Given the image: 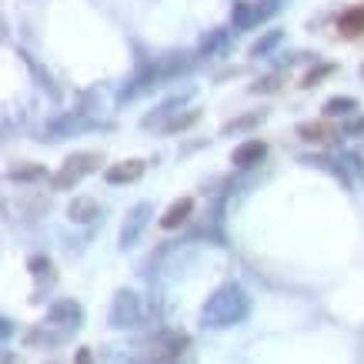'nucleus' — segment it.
<instances>
[{
  "label": "nucleus",
  "mask_w": 364,
  "mask_h": 364,
  "mask_svg": "<svg viewBox=\"0 0 364 364\" xmlns=\"http://www.w3.org/2000/svg\"><path fill=\"white\" fill-rule=\"evenodd\" d=\"M247 294H244L237 284H228L221 287L214 298H208V304H204V324L208 328H228V324H237V321L247 318Z\"/></svg>",
  "instance_id": "obj_1"
},
{
  "label": "nucleus",
  "mask_w": 364,
  "mask_h": 364,
  "mask_svg": "<svg viewBox=\"0 0 364 364\" xmlns=\"http://www.w3.org/2000/svg\"><path fill=\"white\" fill-rule=\"evenodd\" d=\"M100 164H104V157H100L97 151H77V154L67 157L64 164H60V171L50 177V188H54V191H70V188H77L80 181H84L87 174H94Z\"/></svg>",
  "instance_id": "obj_2"
},
{
  "label": "nucleus",
  "mask_w": 364,
  "mask_h": 364,
  "mask_svg": "<svg viewBox=\"0 0 364 364\" xmlns=\"http://www.w3.org/2000/svg\"><path fill=\"white\" fill-rule=\"evenodd\" d=\"M137 321H141V301H137V294H131V291H121V294L114 298L111 324L114 328H134Z\"/></svg>",
  "instance_id": "obj_3"
},
{
  "label": "nucleus",
  "mask_w": 364,
  "mask_h": 364,
  "mask_svg": "<svg viewBox=\"0 0 364 364\" xmlns=\"http://www.w3.org/2000/svg\"><path fill=\"white\" fill-rule=\"evenodd\" d=\"M151 214H154V208H151L147 200H144V204H134L131 214H127V221H124V228H121V247L137 244L141 231L147 228V221H151Z\"/></svg>",
  "instance_id": "obj_4"
},
{
  "label": "nucleus",
  "mask_w": 364,
  "mask_h": 364,
  "mask_svg": "<svg viewBox=\"0 0 364 364\" xmlns=\"http://www.w3.org/2000/svg\"><path fill=\"white\" fill-rule=\"evenodd\" d=\"M184 348V338H177V334H164V338H157V341H151L141 354V361L144 364H161V361H171L177 351Z\"/></svg>",
  "instance_id": "obj_5"
},
{
  "label": "nucleus",
  "mask_w": 364,
  "mask_h": 364,
  "mask_svg": "<svg viewBox=\"0 0 364 364\" xmlns=\"http://www.w3.org/2000/svg\"><path fill=\"white\" fill-rule=\"evenodd\" d=\"M147 164H144L141 157H131V161H121V164H111L107 167V184H134V181H141Z\"/></svg>",
  "instance_id": "obj_6"
},
{
  "label": "nucleus",
  "mask_w": 364,
  "mask_h": 364,
  "mask_svg": "<svg viewBox=\"0 0 364 364\" xmlns=\"http://www.w3.org/2000/svg\"><path fill=\"white\" fill-rule=\"evenodd\" d=\"M267 157V144L264 141H257V137H251V141H244L241 147H234V154H231V164L234 167H254V164H261Z\"/></svg>",
  "instance_id": "obj_7"
},
{
  "label": "nucleus",
  "mask_w": 364,
  "mask_h": 364,
  "mask_svg": "<svg viewBox=\"0 0 364 364\" xmlns=\"http://www.w3.org/2000/svg\"><path fill=\"white\" fill-rule=\"evenodd\" d=\"M338 33L344 41H358L364 33V4H354L338 17Z\"/></svg>",
  "instance_id": "obj_8"
},
{
  "label": "nucleus",
  "mask_w": 364,
  "mask_h": 364,
  "mask_svg": "<svg viewBox=\"0 0 364 364\" xmlns=\"http://www.w3.org/2000/svg\"><path fill=\"white\" fill-rule=\"evenodd\" d=\"M50 321H54V324H64V328H80L84 311H80V304H74V301H57L54 308H50Z\"/></svg>",
  "instance_id": "obj_9"
},
{
  "label": "nucleus",
  "mask_w": 364,
  "mask_h": 364,
  "mask_svg": "<svg viewBox=\"0 0 364 364\" xmlns=\"http://www.w3.org/2000/svg\"><path fill=\"white\" fill-rule=\"evenodd\" d=\"M191 210H194V200H191V198L174 200V204L164 210V218H161V228H164V231H174V228H181V224L191 218Z\"/></svg>",
  "instance_id": "obj_10"
},
{
  "label": "nucleus",
  "mask_w": 364,
  "mask_h": 364,
  "mask_svg": "<svg viewBox=\"0 0 364 364\" xmlns=\"http://www.w3.org/2000/svg\"><path fill=\"white\" fill-rule=\"evenodd\" d=\"M67 214H70V221L77 224H90L94 218H100V208L94 198H74L70 200V208H67Z\"/></svg>",
  "instance_id": "obj_11"
},
{
  "label": "nucleus",
  "mask_w": 364,
  "mask_h": 364,
  "mask_svg": "<svg viewBox=\"0 0 364 364\" xmlns=\"http://www.w3.org/2000/svg\"><path fill=\"white\" fill-rule=\"evenodd\" d=\"M298 134L308 144H324V141H331V137H334V131L324 121H304V124H298Z\"/></svg>",
  "instance_id": "obj_12"
},
{
  "label": "nucleus",
  "mask_w": 364,
  "mask_h": 364,
  "mask_svg": "<svg viewBox=\"0 0 364 364\" xmlns=\"http://www.w3.org/2000/svg\"><path fill=\"white\" fill-rule=\"evenodd\" d=\"M264 14H271V7H254V4H247V0L234 4V23H237V27H247V23L261 21Z\"/></svg>",
  "instance_id": "obj_13"
},
{
  "label": "nucleus",
  "mask_w": 364,
  "mask_h": 364,
  "mask_svg": "<svg viewBox=\"0 0 364 364\" xmlns=\"http://www.w3.org/2000/svg\"><path fill=\"white\" fill-rule=\"evenodd\" d=\"M358 111V100L354 97H331V100H324V114L328 117H344V114H351Z\"/></svg>",
  "instance_id": "obj_14"
},
{
  "label": "nucleus",
  "mask_w": 364,
  "mask_h": 364,
  "mask_svg": "<svg viewBox=\"0 0 364 364\" xmlns=\"http://www.w3.org/2000/svg\"><path fill=\"white\" fill-rule=\"evenodd\" d=\"M47 171L41 164H23V167H11V171H7V181H41V177H44Z\"/></svg>",
  "instance_id": "obj_15"
},
{
  "label": "nucleus",
  "mask_w": 364,
  "mask_h": 364,
  "mask_svg": "<svg viewBox=\"0 0 364 364\" xmlns=\"http://www.w3.org/2000/svg\"><path fill=\"white\" fill-rule=\"evenodd\" d=\"M281 37H284L281 31H271L267 37H261V41H257V44L251 47V57H264V54H271V50H274V47L281 44Z\"/></svg>",
  "instance_id": "obj_16"
},
{
  "label": "nucleus",
  "mask_w": 364,
  "mask_h": 364,
  "mask_svg": "<svg viewBox=\"0 0 364 364\" xmlns=\"http://www.w3.org/2000/svg\"><path fill=\"white\" fill-rule=\"evenodd\" d=\"M261 121H264V111L244 114V117H237V121L224 124V134H231V131H244V127H254V124H261Z\"/></svg>",
  "instance_id": "obj_17"
},
{
  "label": "nucleus",
  "mask_w": 364,
  "mask_h": 364,
  "mask_svg": "<svg viewBox=\"0 0 364 364\" xmlns=\"http://www.w3.org/2000/svg\"><path fill=\"white\" fill-rule=\"evenodd\" d=\"M200 117V111H188V114H177V117H171V121L164 124V131L167 134H174V131H184V127H191V124Z\"/></svg>",
  "instance_id": "obj_18"
},
{
  "label": "nucleus",
  "mask_w": 364,
  "mask_h": 364,
  "mask_svg": "<svg viewBox=\"0 0 364 364\" xmlns=\"http://www.w3.org/2000/svg\"><path fill=\"white\" fill-rule=\"evenodd\" d=\"M251 90H254V94H274V90H281V77H277V74H271V77L257 80Z\"/></svg>",
  "instance_id": "obj_19"
},
{
  "label": "nucleus",
  "mask_w": 364,
  "mask_h": 364,
  "mask_svg": "<svg viewBox=\"0 0 364 364\" xmlns=\"http://www.w3.org/2000/svg\"><path fill=\"white\" fill-rule=\"evenodd\" d=\"M328 74H334V67H318V70H311L308 77L301 80V87H314L321 77H328Z\"/></svg>",
  "instance_id": "obj_20"
},
{
  "label": "nucleus",
  "mask_w": 364,
  "mask_h": 364,
  "mask_svg": "<svg viewBox=\"0 0 364 364\" xmlns=\"http://www.w3.org/2000/svg\"><path fill=\"white\" fill-rule=\"evenodd\" d=\"M344 134H348V137H354V134H364V117H354V121L344 124Z\"/></svg>",
  "instance_id": "obj_21"
},
{
  "label": "nucleus",
  "mask_w": 364,
  "mask_h": 364,
  "mask_svg": "<svg viewBox=\"0 0 364 364\" xmlns=\"http://www.w3.org/2000/svg\"><path fill=\"white\" fill-rule=\"evenodd\" d=\"M77 364H90V351H80L77 354Z\"/></svg>",
  "instance_id": "obj_22"
},
{
  "label": "nucleus",
  "mask_w": 364,
  "mask_h": 364,
  "mask_svg": "<svg viewBox=\"0 0 364 364\" xmlns=\"http://www.w3.org/2000/svg\"><path fill=\"white\" fill-rule=\"evenodd\" d=\"M361 74H364V64H361Z\"/></svg>",
  "instance_id": "obj_23"
}]
</instances>
